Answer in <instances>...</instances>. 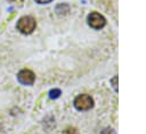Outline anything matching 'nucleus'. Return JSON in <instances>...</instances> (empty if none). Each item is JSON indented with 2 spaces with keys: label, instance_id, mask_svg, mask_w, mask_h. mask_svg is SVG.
<instances>
[{
  "label": "nucleus",
  "instance_id": "f257e3e1",
  "mask_svg": "<svg viewBox=\"0 0 146 134\" xmlns=\"http://www.w3.org/2000/svg\"><path fill=\"white\" fill-rule=\"evenodd\" d=\"M16 27L23 34H31L36 27V22L31 16H23L18 19Z\"/></svg>",
  "mask_w": 146,
  "mask_h": 134
},
{
  "label": "nucleus",
  "instance_id": "f03ea898",
  "mask_svg": "<svg viewBox=\"0 0 146 134\" xmlns=\"http://www.w3.org/2000/svg\"><path fill=\"white\" fill-rule=\"evenodd\" d=\"M74 107L78 110H89L94 107V100L88 94H80L74 100Z\"/></svg>",
  "mask_w": 146,
  "mask_h": 134
},
{
  "label": "nucleus",
  "instance_id": "7ed1b4c3",
  "mask_svg": "<svg viewBox=\"0 0 146 134\" xmlns=\"http://www.w3.org/2000/svg\"><path fill=\"white\" fill-rule=\"evenodd\" d=\"M88 24L90 25V27H92L95 30H99L105 26L106 19L104 18L103 15H100L98 12H91L88 16Z\"/></svg>",
  "mask_w": 146,
  "mask_h": 134
},
{
  "label": "nucleus",
  "instance_id": "20e7f679",
  "mask_svg": "<svg viewBox=\"0 0 146 134\" xmlns=\"http://www.w3.org/2000/svg\"><path fill=\"white\" fill-rule=\"evenodd\" d=\"M17 79L21 84L24 85H31L34 83L35 79V75L32 70L30 69H22L18 74H17Z\"/></svg>",
  "mask_w": 146,
  "mask_h": 134
},
{
  "label": "nucleus",
  "instance_id": "39448f33",
  "mask_svg": "<svg viewBox=\"0 0 146 134\" xmlns=\"http://www.w3.org/2000/svg\"><path fill=\"white\" fill-rule=\"evenodd\" d=\"M59 95H60V90L59 89H54V90H51L49 92V97L51 99H57Z\"/></svg>",
  "mask_w": 146,
  "mask_h": 134
},
{
  "label": "nucleus",
  "instance_id": "423d86ee",
  "mask_svg": "<svg viewBox=\"0 0 146 134\" xmlns=\"http://www.w3.org/2000/svg\"><path fill=\"white\" fill-rule=\"evenodd\" d=\"M63 134H79L78 129L75 127H66L64 131H63Z\"/></svg>",
  "mask_w": 146,
  "mask_h": 134
},
{
  "label": "nucleus",
  "instance_id": "0eeeda50",
  "mask_svg": "<svg viewBox=\"0 0 146 134\" xmlns=\"http://www.w3.org/2000/svg\"><path fill=\"white\" fill-rule=\"evenodd\" d=\"M100 134H113V131H112L111 128H105V129L102 131Z\"/></svg>",
  "mask_w": 146,
  "mask_h": 134
},
{
  "label": "nucleus",
  "instance_id": "6e6552de",
  "mask_svg": "<svg viewBox=\"0 0 146 134\" xmlns=\"http://www.w3.org/2000/svg\"><path fill=\"white\" fill-rule=\"evenodd\" d=\"M52 0H35V2H38V3H40V5H46V3H49V2H51Z\"/></svg>",
  "mask_w": 146,
  "mask_h": 134
},
{
  "label": "nucleus",
  "instance_id": "1a4fd4ad",
  "mask_svg": "<svg viewBox=\"0 0 146 134\" xmlns=\"http://www.w3.org/2000/svg\"><path fill=\"white\" fill-rule=\"evenodd\" d=\"M116 81H117V77L115 76V77L112 79V84H113V87H114L115 90H117V86H116Z\"/></svg>",
  "mask_w": 146,
  "mask_h": 134
},
{
  "label": "nucleus",
  "instance_id": "9d476101",
  "mask_svg": "<svg viewBox=\"0 0 146 134\" xmlns=\"http://www.w3.org/2000/svg\"><path fill=\"white\" fill-rule=\"evenodd\" d=\"M8 1H10V2H13V1H16V0H8Z\"/></svg>",
  "mask_w": 146,
  "mask_h": 134
}]
</instances>
